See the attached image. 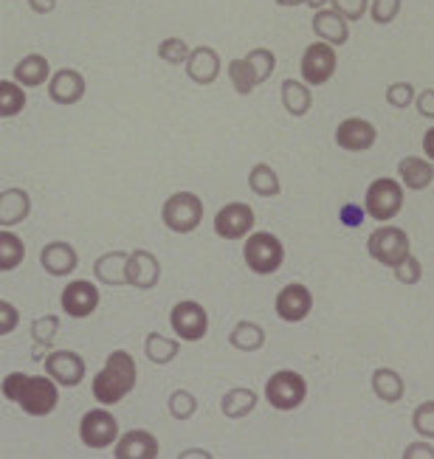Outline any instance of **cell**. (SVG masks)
Returning <instances> with one entry per match:
<instances>
[{"label": "cell", "mask_w": 434, "mask_h": 459, "mask_svg": "<svg viewBox=\"0 0 434 459\" xmlns=\"http://www.w3.org/2000/svg\"><path fill=\"white\" fill-rule=\"evenodd\" d=\"M9 403H17L29 417H48L59 406V384L51 375H26L9 372L0 386Z\"/></svg>", "instance_id": "1"}, {"label": "cell", "mask_w": 434, "mask_h": 459, "mask_svg": "<svg viewBox=\"0 0 434 459\" xmlns=\"http://www.w3.org/2000/svg\"><path fill=\"white\" fill-rule=\"evenodd\" d=\"M135 384H138L135 358L127 350H113L105 358V367L93 375L91 394L99 406H116L135 389Z\"/></svg>", "instance_id": "2"}, {"label": "cell", "mask_w": 434, "mask_h": 459, "mask_svg": "<svg viewBox=\"0 0 434 459\" xmlns=\"http://www.w3.org/2000/svg\"><path fill=\"white\" fill-rule=\"evenodd\" d=\"M243 263L256 276H271L285 263L282 239L271 231H251L243 243Z\"/></svg>", "instance_id": "3"}, {"label": "cell", "mask_w": 434, "mask_h": 459, "mask_svg": "<svg viewBox=\"0 0 434 459\" xmlns=\"http://www.w3.org/2000/svg\"><path fill=\"white\" fill-rule=\"evenodd\" d=\"M263 397L276 411H296L308 401V381L296 369H280L265 381Z\"/></svg>", "instance_id": "4"}, {"label": "cell", "mask_w": 434, "mask_h": 459, "mask_svg": "<svg viewBox=\"0 0 434 459\" xmlns=\"http://www.w3.org/2000/svg\"><path fill=\"white\" fill-rule=\"evenodd\" d=\"M161 223L172 234H192L204 223V201L195 192H172L161 206Z\"/></svg>", "instance_id": "5"}, {"label": "cell", "mask_w": 434, "mask_h": 459, "mask_svg": "<svg viewBox=\"0 0 434 459\" xmlns=\"http://www.w3.org/2000/svg\"><path fill=\"white\" fill-rule=\"evenodd\" d=\"M406 201V192L401 181H392V178H375L367 186L364 195V212L372 217L375 223H389L401 214Z\"/></svg>", "instance_id": "6"}, {"label": "cell", "mask_w": 434, "mask_h": 459, "mask_svg": "<svg viewBox=\"0 0 434 459\" xmlns=\"http://www.w3.org/2000/svg\"><path fill=\"white\" fill-rule=\"evenodd\" d=\"M367 254L375 259L378 265L384 268H398L404 259L412 254V246H409V234L398 226H381L375 229L367 239Z\"/></svg>", "instance_id": "7"}, {"label": "cell", "mask_w": 434, "mask_h": 459, "mask_svg": "<svg viewBox=\"0 0 434 459\" xmlns=\"http://www.w3.org/2000/svg\"><path fill=\"white\" fill-rule=\"evenodd\" d=\"M118 437H122V429H118L116 414L105 406L85 411L82 420H79V440H82L85 448H93V451L113 448Z\"/></svg>", "instance_id": "8"}, {"label": "cell", "mask_w": 434, "mask_h": 459, "mask_svg": "<svg viewBox=\"0 0 434 459\" xmlns=\"http://www.w3.org/2000/svg\"><path fill=\"white\" fill-rule=\"evenodd\" d=\"M169 325L181 342L195 344V342H204L209 333V313L201 302H195V299H181V302H175L169 310Z\"/></svg>", "instance_id": "9"}, {"label": "cell", "mask_w": 434, "mask_h": 459, "mask_svg": "<svg viewBox=\"0 0 434 459\" xmlns=\"http://www.w3.org/2000/svg\"><path fill=\"white\" fill-rule=\"evenodd\" d=\"M335 68H339V56H335V46L322 43V39H316V43H310V46L302 51L299 71H302V82H308L310 88H322V85H327L330 79L335 76Z\"/></svg>", "instance_id": "10"}, {"label": "cell", "mask_w": 434, "mask_h": 459, "mask_svg": "<svg viewBox=\"0 0 434 459\" xmlns=\"http://www.w3.org/2000/svg\"><path fill=\"white\" fill-rule=\"evenodd\" d=\"M43 369L46 375H51L59 386L65 389H74L85 381L88 375V364L85 358L74 352V350H48L46 358H43Z\"/></svg>", "instance_id": "11"}, {"label": "cell", "mask_w": 434, "mask_h": 459, "mask_svg": "<svg viewBox=\"0 0 434 459\" xmlns=\"http://www.w3.org/2000/svg\"><path fill=\"white\" fill-rule=\"evenodd\" d=\"M212 226L221 239H246L256 226V214L248 204L234 201V204H226L221 212L214 214Z\"/></svg>", "instance_id": "12"}, {"label": "cell", "mask_w": 434, "mask_h": 459, "mask_svg": "<svg viewBox=\"0 0 434 459\" xmlns=\"http://www.w3.org/2000/svg\"><path fill=\"white\" fill-rule=\"evenodd\" d=\"M276 316L282 318L285 325H299L310 316L313 310V293L308 285L302 282H288L280 293H276V302H273Z\"/></svg>", "instance_id": "13"}, {"label": "cell", "mask_w": 434, "mask_h": 459, "mask_svg": "<svg viewBox=\"0 0 434 459\" xmlns=\"http://www.w3.org/2000/svg\"><path fill=\"white\" fill-rule=\"evenodd\" d=\"M59 307L71 318H88L99 307V288L91 279H74L59 293Z\"/></svg>", "instance_id": "14"}, {"label": "cell", "mask_w": 434, "mask_h": 459, "mask_svg": "<svg viewBox=\"0 0 434 459\" xmlns=\"http://www.w3.org/2000/svg\"><path fill=\"white\" fill-rule=\"evenodd\" d=\"M375 142H378V130L361 116H350L335 127V144L344 152H367L375 147Z\"/></svg>", "instance_id": "15"}, {"label": "cell", "mask_w": 434, "mask_h": 459, "mask_svg": "<svg viewBox=\"0 0 434 459\" xmlns=\"http://www.w3.org/2000/svg\"><path fill=\"white\" fill-rule=\"evenodd\" d=\"M161 282V263L147 248H135L127 256V285L135 290H152Z\"/></svg>", "instance_id": "16"}, {"label": "cell", "mask_w": 434, "mask_h": 459, "mask_svg": "<svg viewBox=\"0 0 434 459\" xmlns=\"http://www.w3.org/2000/svg\"><path fill=\"white\" fill-rule=\"evenodd\" d=\"M184 71L195 85L206 88V85L217 82V76H221V71H223V59L212 46H195Z\"/></svg>", "instance_id": "17"}, {"label": "cell", "mask_w": 434, "mask_h": 459, "mask_svg": "<svg viewBox=\"0 0 434 459\" xmlns=\"http://www.w3.org/2000/svg\"><path fill=\"white\" fill-rule=\"evenodd\" d=\"M85 76L76 68H56L48 82V99L54 105H76L85 99Z\"/></svg>", "instance_id": "18"}, {"label": "cell", "mask_w": 434, "mask_h": 459, "mask_svg": "<svg viewBox=\"0 0 434 459\" xmlns=\"http://www.w3.org/2000/svg\"><path fill=\"white\" fill-rule=\"evenodd\" d=\"M158 454H161V446H158L155 434H150L144 429L125 431L113 446L116 459H155Z\"/></svg>", "instance_id": "19"}, {"label": "cell", "mask_w": 434, "mask_h": 459, "mask_svg": "<svg viewBox=\"0 0 434 459\" xmlns=\"http://www.w3.org/2000/svg\"><path fill=\"white\" fill-rule=\"evenodd\" d=\"M39 265L48 276H71L79 265V254L65 239H54L39 251Z\"/></svg>", "instance_id": "20"}, {"label": "cell", "mask_w": 434, "mask_h": 459, "mask_svg": "<svg viewBox=\"0 0 434 459\" xmlns=\"http://www.w3.org/2000/svg\"><path fill=\"white\" fill-rule=\"evenodd\" d=\"M310 26H313V34L316 39H322V43H330V46H347V39H350V23L347 20L335 12L333 6L327 9H319V12H313V20H310Z\"/></svg>", "instance_id": "21"}, {"label": "cell", "mask_w": 434, "mask_h": 459, "mask_svg": "<svg viewBox=\"0 0 434 459\" xmlns=\"http://www.w3.org/2000/svg\"><path fill=\"white\" fill-rule=\"evenodd\" d=\"M398 181L404 184V189L423 192L434 184V164L429 161V158L406 155L398 164Z\"/></svg>", "instance_id": "22"}, {"label": "cell", "mask_w": 434, "mask_h": 459, "mask_svg": "<svg viewBox=\"0 0 434 459\" xmlns=\"http://www.w3.org/2000/svg\"><path fill=\"white\" fill-rule=\"evenodd\" d=\"M12 76L23 88H43L51 82V63L43 54H26L23 59H17V65L12 68Z\"/></svg>", "instance_id": "23"}, {"label": "cell", "mask_w": 434, "mask_h": 459, "mask_svg": "<svg viewBox=\"0 0 434 459\" xmlns=\"http://www.w3.org/2000/svg\"><path fill=\"white\" fill-rule=\"evenodd\" d=\"M29 214H31V197L26 189L9 186L0 192V226L4 229L20 226Z\"/></svg>", "instance_id": "24"}, {"label": "cell", "mask_w": 434, "mask_h": 459, "mask_svg": "<svg viewBox=\"0 0 434 459\" xmlns=\"http://www.w3.org/2000/svg\"><path fill=\"white\" fill-rule=\"evenodd\" d=\"M369 389L372 394L378 397L381 403H401L404 394H406V384H404V375L392 367H378L369 377Z\"/></svg>", "instance_id": "25"}, {"label": "cell", "mask_w": 434, "mask_h": 459, "mask_svg": "<svg viewBox=\"0 0 434 459\" xmlns=\"http://www.w3.org/2000/svg\"><path fill=\"white\" fill-rule=\"evenodd\" d=\"M127 256L130 251H105L102 256H96L93 276L108 288L127 285Z\"/></svg>", "instance_id": "26"}, {"label": "cell", "mask_w": 434, "mask_h": 459, "mask_svg": "<svg viewBox=\"0 0 434 459\" xmlns=\"http://www.w3.org/2000/svg\"><path fill=\"white\" fill-rule=\"evenodd\" d=\"M280 102H282L285 113L302 118L313 108V91H310L308 82H302V79H282V85H280Z\"/></svg>", "instance_id": "27"}, {"label": "cell", "mask_w": 434, "mask_h": 459, "mask_svg": "<svg viewBox=\"0 0 434 459\" xmlns=\"http://www.w3.org/2000/svg\"><path fill=\"white\" fill-rule=\"evenodd\" d=\"M256 403H260V394L254 389L234 386L221 397V411H223V417H229V420H243V417H248L256 409Z\"/></svg>", "instance_id": "28"}, {"label": "cell", "mask_w": 434, "mask_h": 459, "mask_svg": "<svg viewBox=\"0 0 434 459\" xmlns=\"http://www.w3.org/2000/svg\"><path fill=\"white\" fill-rule=\"evenodd\" d=\"M178 352H181V338H167L155 330L144 335V355H147V361H152L155 367L172 364L178 358Z\"/></svg>", "instance_id": "29"}, {"label": "cell", "mask_w": 434, "mask_h": 459, "mask_svg": "<svg viewBox=\"0 0 434 459\" xmlns=\"http://www.w3.org/2000/svg\"><path fill=\"white\" fill-rule=\"evenodd\" d=\"M229 344L234 350H240V352H260L265 347V327L256 325V322H248V318H243V322H237L231 327Z\"/></svg>", "instance_id": "30"}, {"label": "cell", "mask_w": 434, "mask_h": 459, "mask_svg": "<svg viewBox=\"0 0 434 459\" xmlns=\"http://www.w3.org/2000/svg\"><path fill=\"white\" fill-rule=\"evenodd\" d=\"M23 259H26L23 237L14 234L12 229H0V271L12 273L23 265Z\"/></svg>", "instance_id": "31"}, {"label": "cell", "mask_w": 434, "mask_h": 459, "mask_svg": "<svg viewBox=\"0 0 434 459\" xmlns=\"http://www.w3.org/2000/svg\"><path fill=\"white\" fill-rule=\"evenodd\" d=\"M248 189L256 197H276L282 192V181L271 164H254L248 169Z\"/></svg>", "instance_id": "32"}, {"label": "cell", "mask_w": 434, "mask_h": 459, "mask_svg": "<svg viewBox=\"0 0 434 459\" xmlns=\"http://www.w3.org/2000/svg\"><path fill=\"white\" fill-rule=\"evenodd\" d=\"M26 108V88L17 79H0V116L14 118Z\"/></svg>", "instance_id": "33"}, {"label": "cell", "mask_w": 434, "mask_h": 459, "mask_svg": "<svg viewBox=\"0 0 434 459\" xmlns=\"http://www.w3.org/2000/svg\"><path fill=\"white\" fill-rule=\"evenodd\" d=\"M229 79H231V88L240 93V96H248L256 91V85H260V79H256L254 68L248 65V59L246 56H237L229 63Z\"/></svg>", "instance_id": "34"}, {"label": "cell", "mask_w": 434, "mask_h": 459, "mask_svg": "<svg viewBox=\"0 0 434 459\" xmlns=\"http://www.w3.org/2000/svg\"><path fill=\"white\" fill-rule=\"evenodd\" d=\"M167 411L172 420L178 423H187L197 414V397L189 392V389H175L169 397H167Z\"/></svg>", "instance_id": "35"}, {"label": "cell", "mask_w": 434, "mask_h": 459, "mask_svg": "<svg viewBox=\"0 0 434 459\" xmlns=\"http://www.w3.org/2000/svg\"><path fill=\"white\" fill-rule=\"evenodd\" d=\"M189 54H192V48L184 37H167L158 43V59L167 65H187Z\"/></svg>", "instance_id": "36"}, {"label": "cell", "mask_w": 434, "mask_h": 459, "mask_svg": "<svg viewBox=\"0 0 434 459\" xmlns=\"http://www.w3.org/2000/svg\"><path fill=\"white\" fill-rule=\"evenodd\" d=\"M59 333V316H39L31 322V338L34 347L39 350H54V335Z\"/></svg>", "instance_id": "37"}, {"label": "cell", "mask_w": 434, "mask_h": 459, "mask_svg": "<svg viewBox=\"0 0 434 459\" xmlns=\"http://www.w3.org/2000/svg\"><path fill=\"white\" fill-rule=\"evenodd\" d=\"M246 59H248V65L254 68V74H256V79H260V85L263 82H268V79L273 76V68H276V54L271 51V48H251L248 54H246Z\"/></svg>", "instance_id": "38"}, {"label": "cell", "mask_w": 434, "mask_h": 459, "mask_svg": "<svg viewBox=\"0 0 434 459\" xmlns=\"http://www.w3.org/2000/svg\"><path fill=\"white\" fill-rule=\"evenodd\" d=\"M412 429L418 431L423 440H434V401H423L412 411Z\"/></svg>", "instance_id": "39"}, {"label": "cell", "mask_w": 434, "mask_h": 459, "mask_svg": "<svg viewBox=\"0 0 434 459\" xmlns=\"http://www.w3.org/2000/svg\"><path fill=\"white\" fill-rule=\"evenodd\" d=\"M414 99H418V93H414V85H409V82H392L386 88V105L395 108V110L412 108Z\"/></svg>", "instance_id": "40"}, {"label": "cell", "mask_w": 434, "mask_h": 459, "mask_svg": "<svg viewBox=\"0 0 434 459\" xmlns=\"http://www.w3.org/2000/svg\"><path fill=\"white\" fill-rule=\"evenodd\" d=\"M401 6H404V0H372V4H369V17H372V23L389 26L392 20L401 14Z\"/></svg>", "instance_id": "41"}, {"label": "cell", "mask_w": 434, "mask_h": 459, "mask_svg": "<svg viewBox=\"0 0 434 459\" xmlns=\"http://www.w3.org/2000/svg\"><path fill=\"white\" fill-rule=\"evenodd\" d=\"M392 273H395V279H398L401 285H418L423 279V265H421L418 256L409 254L398 268H392Z\"/></svg>", "instance_id": "42"}, {"label": "cell", "mask_w": 434, "mask_h": 459, "mask_svg": "<svg viewBox=\"0 0 434 459\" xmlns=\"http://www.w3.org/2000/svg\"><path fill=\"white\" fill-rule=\"evenodd\" d=\"M330 6L339 12L347 23H355L369 12V0H330Z\"/></svg>", "instance_id": "43"}, {"label": "cell", "mask_w": 434, "mask_h": 459, "mask_svg": "<svg viewBox=\"0 0 434 459\" xmlns=\"http://www.w3.org/2000/svg\"><path fill=\"white\" fill-rule=\"evenodd\" d=\"M20 325V310L9 302V299H0V335L14 333Z\"/></svg>", "instance_id": "44"}, {"label": "cell", "mask_w": 434, "mask_h": 459, "mask_svg": "<svg viewBox=\"0 0 434 459\" xmlns=\"http://www.w3.org/2000/svg\"><path fill=\"white\" fill-rule=\"evenodd\" d=\"M414 108H418L421 116H426L434 122V88H423L418 93V99H414Z\"/></svg>", "instance_id": "45"}, {"label": "cell", "mask_w": 434, "mask_h": 459, "mask_svg": "<svg viewBox=\"0 0 434 459\" xmlns=\"http://www.w3.org/2000/svg\"><path fill=\"white\" fill-rule=\"evenodd\" d=\"M404 459H434V446L429 443V440H421V443H412V446H406L404 448V454H401Z\"/></svg>", "instance_id": "46"}, {"label": "cell", "mask_w": 434, "mask_h": 459, "mask_svg": "<svg viewBox=\"0 0 434 459\" xmlns=\"http://www.w3.org/2000/svg\"><path fill=\"white\" fill-rule=\"evenodd\" d=\"M364 209H359V206H352V204H347L344 209H342V223L347 226V229H359L361 223H364Z\"/></svg>", "instance_id": "47"}, {"label": "cell", "mask_w": 434, "mask_h": 459, "mask_svg": "<svg viewBox=\"0 0 434 459\" xmlns=\"http://www.w3.org/2000/svg\"><path fill=\"white\" fill-rule=\"evenodd\" d=\"M29 6L37 14H51L56 9V0H29Z\"/></svg>", "instance_id": "48"}, {"label": "cell", "mask_w": 434, "mask_h": 459, "mask_svg": "<svg viewBox=\"0 0 434 459\" xmlns=\"http://www.w3.org/2000/svg\"><path fill=\"white\" fill-rule=\"evenodd\" d=\"M423 155L434 164V125L423 133Z\"/></svg>", "instance_id": "49"}, {"label": "cell", "mask_w": 434, "mask_h": 459, "mask_svg": "<svg viewBox=\"0 0 434 459\" xmlns=\"http://www.w3.org/2000/svg\"><path fill=\"white\" fill-rule=\"evenodd\" d=\"M189 456H201V459H212V454H209V451H204V448H187V451H181V454H178V459H189Z\"/></svg>", "instance_id": "50"}, {"label": "cell", "mask_w": 434, "mask_h": 459, "mask_svg": "<svg viewBox=\"0 0 434 459\" xmlns=\"http://www.w3.org/2000/svg\"><path fill=\"white\" fill-rule=\"evenodd\" d=\"M330 4V0H305V6H310L313 12H319V9H325Z\"/></svg>", "instance_id": "51"}, {"label": "cell", "mask_w": 434, "mask_h": 459, "mask_svg": "<svg viewBox=\"0 0 434 459\" xmlns=\"http://www.w3.org/2000/svg\"><path fill=\"white\" fill-rule=\"evenodd\" d=\"M305 0H276V6H282V9H293V6H302Z\"/></svg>", "instance_id": "52"}]
</instances>
